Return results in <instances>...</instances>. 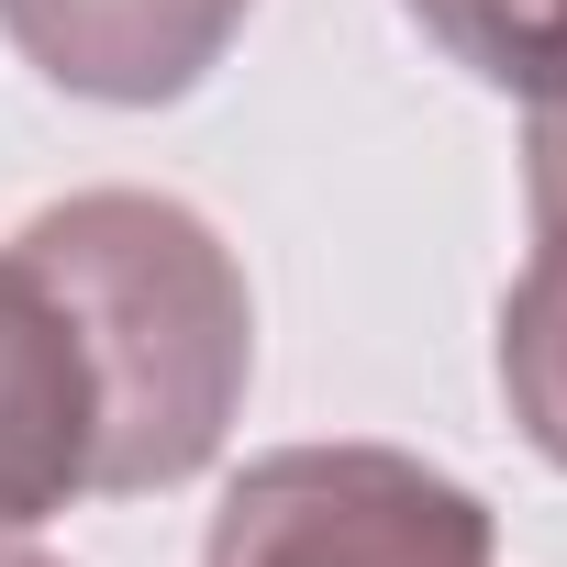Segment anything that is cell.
Listing matches in <instances>:
<instances>
[{
  "label": "cell",
  "instance_id": "1",
  "mask_svg": "<svg viewBox=\"0 0 567 567\" xmlns=\"http://www.w3.org/2000/svg\"><path fill=\"white\" fill-rule=\"evenodd\" d=\"M90 346L101 379V501L178 489L223 456L256 379V301L234 245L167 189H68L12 234Z\"/></svg>",
  "mask_w": 567,
  "mask_h": 567
},
{
  "label": "cell",
  "instance_id": "2",
  "mask_svg": "<svg viewBox=\"0 0 567 567\" xmlns=\"http://www.w3.org/2000/svg\"><path fill=\"white\" fill-rule=\"evenodd\" d=\"M200 567H501V523L434 456L278 445L234 467Z\"/></svg>",
  "mask_w": 567,
  "mask_h": 567
},
{
  "label": "cell",
  "instance_id": "3",
  "mask_svg": "<svg viewBox=\"0 0 567 567\" xmlns=\"http://www.w3.org/2000/svg\"><path fill=\"white\" fill-rule=\"evenodd\" d=\"M101 456V379L56 301V278L0 245V545H23L68 501H90Z\"/></svg>",
  "mask_w": 567,
  "mask_h": 567
},
{
  "label": "cell",
  "instance_id": "4",
  "mask_svg": "<svg viewBox=\"0 0 567 567\" xmlns=\"http://www.w3.org/2000/svg\"><path fill=\"white\" fill-rule=\"evenodd\" d=\"M256 0H0V34L34 79L101 112H167L189 101Z\"/></svg>",
  "mask_w": 567,
  "mask_h": 567
},
{
  "label": "cell",
  "instance_id": "5",
  "mask_svg": "<svg viewBox=\"0 0 567 567\" xmlns=\"http://www.w3.org/2000/svg\"><path fill=\"white\" fill-rule=\"evenodd\" d=\"M501 401L545 467H567V223H534V256L501 301Z\"/></svg>",
  "mask_w": 567,
  "mask_h": 567
},
{
  "label": "cell",
  "instance_id": "6",
  "mask_svg": "<svg viewBox=\"0 0 567 567\" xmlns=\"http://www.w3.org/2000/svg\"><path fill=\"white\" fill-rule=\"evenodd\" d=\"M401 12L512 101H567V0H401Z\"/></svg>",
  "mask_w": 567,
  "mask_h": 567
},
{
  "label": "cell",
  "instance_id": "7",
  "mask_svg": "<svg viewBox=\"0 0 567 567\" xmlns=\"http://www.w3.org/2000/svg\"><path fill=\"white\" fill-rule=\"evenodd\" d=\"M523 200H534V223H567V101H534V134H523Z\"/></svg>",
  "mask_w": 567,
  "mask_h": 567
},
{
  "label": "cell",
  "instance_id": "8",
  "mask_svg": "<svg viewBox=\"0 0 567 567\" xmlns=\"http://www.w3.org/2000/svg\"><path fill=\"white\" fill-rule=\"evenodd\" d=\"M0 567H68V556H34V545H0Z\"/></svg>",
  "mask_w": 567,
  "mask_h": 567
}]
</instances>
